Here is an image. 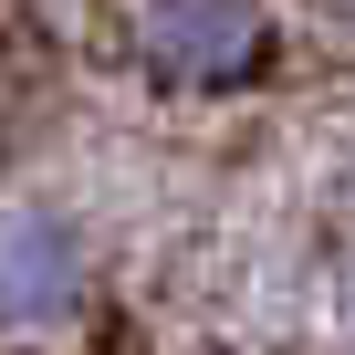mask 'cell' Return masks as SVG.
<instances>
[{"mask_svg":"<svg viewBox=\"0 0 355 355\" xmlns=\"http://www.w3.org/2000/svg\"><path fill=\"white\" fill-rule=\"evenodd\" d=\"M115 42L157 94H251L272 73V0H125Z\"/></svg>","mask_w":355,"mask_h":355,"instance_id":"1","label":"cell"},{"mask_svg":"<svg viewBox=\"0 0 355 355\" xmlns=\"http://www.w3.org/2000/svg\"><path fill=\"white\" fill-rule=\"evenodd\" d=\"M84 293H94L84 220H63L53 199H11V209H0V324L53 334V324L84 313Z\"/></svg>","mask_w":355,"mask_h":355,"instance_id":"2","label":"cell"},{"mask_svg":"<svg viewBox=\"0 0 355 355\" xmlns=\"http://www.w3.org/2000/svg\"><path fill=\"white\" fill-rule=\"evenodd\" d=\"M345 324H355V313H345Z\"/></svg>","mask_w":355,"mask_h":355,"instance_id":"3","label":"cell"}]
</instances>
